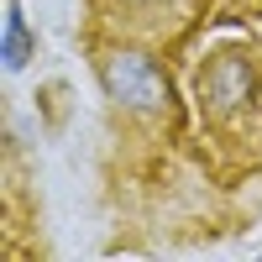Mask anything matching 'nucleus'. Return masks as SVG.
Returning <instances> with one entry per match:
<instances>
[{
    "label": "nucleus",
    "instance_id": "nucleus-1",
    "mask_svg": "<svg viewBox=\"0 0 262 262\" xmlns=\"http://www.w3.org/2000/svg\"><path fill=\"white\" fill-rule=\"evenodd\" d=\"M105 95L131 105V111H163L168 105V79L147 53H111L105 58Z\"/></svg>",
    "mask_w": 262,
    "mask_h": 262
},
{
    "label": "nucleus",
    "instance_id": "nucleus-2",
    "mask_svg": "<svg viewBox=\"0 0 262 262\" xmlns=\"http://www.w3.org/2000/svg\"><path fill=\"white\" fill-rule=\"evenodd\" d=\"M205 90H210V100L221 105V111L242 105V100H247V90H252V74H247V63H242V58H221V63L210 69Z\"/></svg>",
    "mask_w": 262,
    "mask_h": 262
},
{
    "label": "nucleus",
    "instance_id": "nucleus-3",
    "mask_svg": "<svg viewBox=\"0 0 262 262\" xmlns=\"http://www.w3.org/2000/svg\"><path fill=\"white\" fill-rule=\"evenodd\" d=\"M0 58H6V69L16 74L21 63L32 58V32H27V16H21L16 0H6V32H0Z\"/></svg>",
    "mask_w": 262,
    "mask_h": 262
}]
</instances>
